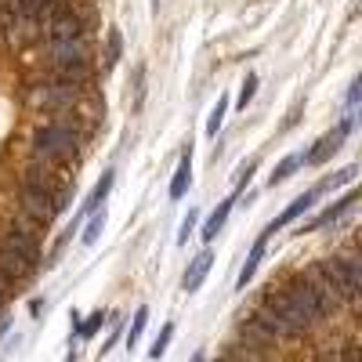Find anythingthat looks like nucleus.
<instances>
[{
  "mask_svg": "<svg viewBox=\"0 0 362 362\" xmlns=\"http://www.w3.org/2000/svg\"><path fill=\"white\" fill-rule=\"evenodd\" d=\"M66 362H76V351H69V355H66Z\"/></svg>",
  "mask_w": 362,
  "mask_h": 362,
  "instance_id": "obj_37",
  "label": "nucleus"
},
{
  "mask_svg": "<svg viewBox=\"0 0 362 362\" xmlns=\"http://www.w3.org/2000/svg\"><path fill=\"white\" fill-rule=\"evenodd\" d=\"M102 228H105V210H95V214H90V221H87V232H83V247H95L98 235H102Z\"/></svg>",
  "mask_w": 362,
  "mask_h": 362,
  "instance_id": "obj_25",
  "label": "nucleus"
},
{
  "mask_svg": "<svg viewBox=\"0 0 362 362\" xmlns=\"http://www.w3.org/2000/svg\"><path fill=\"white\" fill-rule=\"evenodd\" d=\"M355 203H358V196H355V192L341 196L337 203H329V206L322 210V214H315V218H312V221H308L305 228H300V232H319V228H326V225H334L337 218H344V214H348V210H351Z\"/></svg>",
  "mask_w": 362,
  "mask_h": 362,
  "instance_id": "obj_13",
  "label": "nucleus"
},
{
  "mask_svg": "<svg viewBox=\"0 0 362 362\" xmlns=\"http://www.w3.org/2000/svg\"><path fill=\"white\" fill-rule=\"evenodd\" d=\"M319 268L334 279L337 293H341V305H355L358 300V286H362V264L355 254H334V257H322Z\"/></svg>",
  "mask_w": 362,
  "mask_h": 362,
  "instance_id": "obj_2",
  "label": "nucleus"
},
{
  "mask_svg": "<svg viewBox=\"0 0 362 362\" xmlns=\"http://www.w3.org/2000/svg\"><path fill=\"white\" fill-rule=\"evenodd\" d=\"M196 221H199V210H189L185 221H181V232H177V243H185V239L196 232Z\"/></svg>",
  "mask_w": 362,
  "mask_h": 362,
  "instance_id": "obj_33",
  "label": "nucleus"
},
{
  "mask_svg": "<svg viewBox=\"0 0 362 362\" xmlns=\"http://www.w3.org/2000/svg\"><path fill=\"white\" fill-rule=\"evenodd\" d=\"M268 228L254 239V247H250V254H247V261H243V268H239V290H247V283L254 279V272H257V264H261V257H264V247H268Z\"/></svg>",
  "mask_w": 362,
  "mask_h": 362,
  "instance_id": "obj_18",
  "label": "nucleus"
},
{
  "mask_svg": "<svg viewBox=\"0 0 362 362\" xmlns=\"http://www.w3.org/2000/svg\"><path fill=\"white\" fill-rule=\"evenodd\" d=\"M87 33V18L76 11V8H62V4H54V11L47 15L44 22V37L47 40H76Z\"/></svg>",
  "mask_w": 362,
  "mask_h": 362,
  "instance_id": "obj_6",
  "label": "nucleus"
},
{
  "mask_svg": "<svg viewBox=\"0 0 362 362\" xmlns=\"http://www.w3.org/2000/svg\"><path fill=\"white\" fill-rule=\"evenodd\" d=\"M232 206H235V192H232L228 199H221V203H218V210L206 218V225H203V232H199V235L206 239V243H210V239H214V235L225 228V221H228V214H232Z\"/></svg>",
  "mask_w": 362,
  "mask_h": 362,
  "instance_id": "obj_20",
  "label": "nucleus"
},
{
  "mask_svg": "<svg viewBox=\"0 0 362 362\" xmlns=\"http://www.w3.org/2000/svg\"><path fill=\"white\" fill-rule=\"evenodd\" d=\"M254 95H257V73H247L243 87H239V109H247L254 102Z\"/></svg>",
  "mask_w": 362,
  "mask_h": 362,
  "instance_id": "obj_30",
  "label": "nucleus"
},
{
  "mask_svg": "<svg viewBox=\"0 0 362 362\" xmlns=\"http://www.w3.org/2000/svg\"><path fill=\"white\" fill-rule=\"evenodd\" d=\"M54 4L58 0H15V15L25 18V22H47Z\"/></svg>",
  "mask_w": 362,
  "mask_h": 362,
  "instance_id": "obj_19",
  "label": "nucleus"
},
{
  "mask_svg": "<svg viewBox=\"0 0 362 362\" xmlns=\"http://www.w3.org/2000/svg\"><path fill=\"white\" fill-rule=\"evenodd\" d=\"M239 341H243L247 348H254V351H261V355H268L272 358V351L279 348V341L268 334V329H261L254 319H247V322H239Z\"/></svg>",
  "mask_w": 362,
  "mask_h": 362,
  "instance_id": "obj_12",
  "label": "nucleus"
},
{
  "mask_svg": "<svg viewBox=\"0 0 362 362\" xmlns=\"http://www.w3.org/2000/svg\"><path fill=\"white\" fill-rule=\"evenodd\" d=\"M40 58L47 66H69V62H87V40H47L40 47Z\"/></svg>",
  "mask_w": 362,
  "mask_h": 362,
  "instance_id": "obj_8",
  "label": "nucleus"
},
{
  "mask_svg": "<svg viewBox=\"0 0 362 362\" xmlns=\"http://www.w3.org/2000/svg\"><path fill=\"white\" fill-rule=\"evenodd\" d=\"M297 167H300V156H286V160H279V167L272 170V177H268V185H272V189H276V185H283V181H286V177H290Z\"/></svg>",
  "mask_w": 362,
  "mask_h": 362,
  "instance_id": "obj_23",
  "label": "nucleus"
},
{
  "mask_svg": "<svg viewBox=\"0 0 362 362\" xmlns=\"http://www.w3.org/2000/svg\"><path fill=\"white\" fill-rule=\"evenodd\" d=\"M112 181H116V177H112V170H105V174H102V181H98V185L90 189V196L83 199V210H80V214H95V210L105 203V196H109V189H112Z\"/></svg>",
  "mask_w": 362,
  "mask_h": 362,
  "instance_id": "obj_21",
  "label": "nucleus"
},
{
  "mask_svg": "<svg viewBox=\"0 0 362 362\" xmlns=\"http://www.w3.org/2000/svg\"><path fill=\"white\" fill-rule=\"evenodd\" d=\"M102 322H109V315H105L102 308H98V312H90V315L80 322V337H83V341H90V337L98 334V326H102Z\"/></svg>",
  "mask_w": 362,
  "mask_h": 362,
  "instance_id": "obj_28",
  "label": "nucleus"
},
{
  "mask_svg": "<svg viewBox=\"0 0 362 362\" xmlns=\"http://www.w3.org/2000/svg\"><path fill=\"white\" fill-rule=\"evenodd\" d=\"M355 174H358V167L351 163V167H344V170H337L334 177H326V181H322V185H326V192H329V189H337V185H351V181H355Z\"/></svg>",
  "mask_w": 362,
  "mask_h": 362,
  "instance_id": "obj_31",
  "label": "nucleus"
},
{
  "mask_svg": "<svg viewBox=\"0 0 362 362\" xmlns=\"http://www.w3.org/2000/svg\"><path fill=\"white\" fill-rule=\"evenodd\" d=\"M119 54H124V37H119V29H109V44H105V69H112L119 62Z\"/></svg>",
  "mask_w": 362,
  "mask_h": 362,
  "instance_id": "obj_24",
  "label": "nucleus"
},
{
  "mask_svg": "<svg viewBox=\"0 0 362 362\" xmlns=\"http://www.w3.org/2000/svg\"><path fill=\"white\" fill-rule=\"evenodd\" d=\"M51 69V76L47 80H54V83H66V87H87L90 83V66L87 62H69V66H47Z\"/></svg>",
  "mask_w": 362,
  "mask_h": 362,
  "instance_id": "obj_14",
  "label": "nucleus"
},
{
  "mask_svg": "<svg viewBox=\"0 0 362 362\" xmlns=\"http://www.w3.org/2000/svg\"><path fill=\"white\" fill-rule=\"evenodd\" d=\"M8 334V319H0V337H4Z\"/></svg>",
  "mask_w": 362,
  "mask_h": 362,
  "instance_id": "obj_36",
  "label": "nucleus"
},
{
  "mask_svg": "<svg viewBox=\"0 0 362 362\" xmlns=\"http://www.w3.org/2000/svg\"><path fill=\"white\" fill-rule=\"evenodd\" d=\"M261 308H268L272 315H276V319L290 329L293 337H300L305 329H312V326H308V319L300 315V312L293 308V300L283 293V286H268V290H264V297H261Z\"/></svg>",
  "mask_w": 362,
  "mask_h": 362,
  "instance_id": "obj_5",
  "label": "nucleus"
},
{
  "mask_svg": "<svg viewBox=\"0 0 362 362\" xmlns=\"http://www.w3.org/2000/svg\"><path fill=\"white\" fill-rule=\"evenodd\" d=\"M225 362H272L268 355H261V351H254V348H247L243 341H232V344H225V355H221Z\"/></svg>",
  "mask_w": 362,
  "mask_h": 362,
  "instance_id": "obj_22",
  "label": "nucleus"
},
{
  "mask_svg": "<svg viewBox=\"0 0 362 362\" xmlns=\"http://www.w3.org/2000/svg\"><path fill=\"white\" fill-rule=\"evenodd\" d=\"M225 112H228V98H218V105L210 109V119H206V134L210 138H218V131L225 124Z\"/></svg>",
  "mask_w": 362,
  "mask_h": 362,
  "instance_id": "obj_27",
  "label": "nucleus"
},
{
  "mask_svg": "<svg viewBox=\"0 0 362 362\" xmlns=\"http://www.w3.org/2000/svg\"><path fill=\"white\" fill-rule=\"evenodd\" d=\"M348 134H351V124H348V119H341V127H337V131H329V134H322V138L315 141V148H308V153L300 156V163H308V167L326 163V160L334 156L341 145H344V138H348Z\"/></svg>",
  "mask_w": 362,
  "mask_h": 362,
  "instance_id": "obj_9",
  "label": "nucleus"
},
{
  "mask_svg": "<svg viewBox=\"0 0 362 362\" xmlns=\"http://www.w3.org/2000/svg\"><path fill=\"white\" fill-rule=\"evenodd\" d=\"M254 170H257V160H247L243 167H239V181H235V196L243 192L247 185H250V177H254Z\"/></svg>",
  "mask_w": 362,
  "mask_h": 362,
  "instance_id": "obj_32",
  "label": "nucleus"
},
{
  "mask_svg": "<svg viewBox=\"0 0 362 362\" xmlns=\"http://www.w3.org/2000/svg\"><path fill=\"white\" fill-rule=\"evenodd\" d=\"M18 214H25L33 225L47 228V225L54 221V214H58V206H54L51 196H44V192H37V189L18 185Z\"/></svg>",
  "mask_w": 362,
  "mask_h": 362,
  "instance_id": "obj_7",
  "label": "nucleus"
},
{
  "mask_svg": "<svg viewBox=\"0 0 362 362\" xmlns=\"http://www.w3.org/2000/svg\"><path fill=\"white\" fill-rule=\"evenodd\" d=\"M283 293L293 300V308L308 319V326H315V322H322V319L329 315V305L312 290V283H308L305 276H293V279L283 286Z\"/></svg>",
  "mask_w": 362,
  "mask_h": 362,
  "instance_id": "obj_4",
  "label": "nucleus"
},
{
  "mask_svg": "<svg viewBox=\"0 0 362 362\" xmlns=\"http://www.w3.org/2000/svg\"><path fill=\"white\" fill-rule=\"evenodd\" d=\"M210 261H214V254H210V250H199V254L189 261L185 276H181V290H185V293H196V290L203 286V279H206V272H210Z\"/></svg>",
  "mask_w": 362,
  "mask_h": 362,
  "instance_id": "obj_15",
  "label": "nucleus"
},
{
  "mask_svg": "<svg viewBox=\"0 0 362 362\" xmlns=\"http://www.w3.org/2000/svg\"><path fill=\"white\" fill-rule=\"evenodd\" d=\"M0 247L18 254L29 264H40V243H37V235H25L18 228H8V232H0Z\"/></svg>",
  "mask_w": 362,
  "mask_h": 362,
  "instance_id": "obj_10",
  "label": "nucleus"
},
{
  "mask_svg": "<svg viewBox=\"0 0 362 362\" xmlns=\"http://www.w3.org/2000/svg\"><path fill=\"white\" fill-rule=\"evenodd\" d=\"M33 272H37V264H29V261H22L18 254H11V250L0 247V276H4L11 286L22 283V279H29Z\"/></svg>",
  "mask_w": 362,
  "mask_h": 362,
  "instance_id": "obj_16",
  "label": "nucleus"
},
{
  "mask_svg": "<svg viewBox=\"0 0 362 362\" xmlns=\"http://www.w3.org/2000/svg\"><path fill=\"white\" fill-rule=\"evenodd\" d=\"M170 337H174V322H167V326L160 329V337L153 341V348H148V358H160V355L167 351V344H170Z\"/></svg>",
  "mask_w": 362,
  "mask_h": 362,
  "instance_id": "obj_29",
  "label": "nucleus"
},
{
  "mask_svg": "<svg viewBox=\"0 0 362 362\" xmlns=\"http://www.w3.org/2000/svg\"><path fill=\"white\" fill-rule=\"evenodd\" d=\"M189 181H192V141H189V148L181 153V160H177V170H174V177H170V199H181L189 192Z\"/></svg>",
  "mask_w": 362,
  "mask_h": 362,
  "instance_id": "obj_17",
  "label": "nucleus"
},
{
  "mask_svg": "<svg viewBox=\"0 0 362 362\" xmlns=\"http://www.w3.org/2000/svg\"><path fill=\"white\" fill-rule=\"evenodd\" d=\"M218 362H225V358H218Z\"/></svg>",
  "mask_w": 362,
  "mask_h": 362,
  "instance_id": "obj_38",
  "label": "nucleus"
},
{
  "mask_svg": "<svg viewBox=\"0 0 362 362\" xmlns=\"http://www.w3.org/2000/svg\"><path fill=\"white\" fill-rule=\"evenodd\" d=\"M189 362H206V355H203V351H196V355H192Z\"/></svg>",
  "mask_w": 362,
  "mask_h": 362,
  "instance_id": "obj_35",
  "label": "nucleus"
},
{
  "mask_svg": "<svg viewBox=\"0 0 362 362\" xmlns=\"http://www.w3.org/2000/svg\"><path fill=\"white\" fill-rule=\"evenodd\" d=\"M116 337H119V319H112V334H109V337H105V344H102V348H98V351H102V355H105V351H109V348H112V344H116Z\"/></svg>",
  "mask_w": 362,
  "mask_h": 362,
  "instance_id": "obj_34",
  "label": "nucleus"
},
{
  "mask_svg": "<svg viewBox=\"0 0 362 362\" xmlns=\"http://www.w3.org/2000/svg\"><path fill=\"white\" fill-rule=\"evenodd\" d=\"M145 322H148V305H141V308L134 312V322H131V329H127V348H134V344L141 341V334H145Z\"/></svg>",
  "mask_w": 362,
  "mask_h": 362,
  "instance_id": "obj_26",
  "label": "nucleus"
},
{
  "mask_svg": "<svg viewBox=\"0 0 362 362\" xmlns=\"http://www.w3.org/2000/svg\"><path fill=\"white\" fill-rule=\"evenodd\" d=\"M83 90L80 87H66V83H54V80H37L25 87V102L29 109H47V112H69L80 102Z\"/></svg>",
  "mask_w": 362,
  "mask_h": 362,
  "instance_id": "obj_3",
  "label": "nucleus"
},
{
  "mask_svg": "<svg viewBox=\"0 0 362 362\" xmlns=\"http://www.w3.org/2000/svg\"><path fill=\"white\" fill-rule=\"evenodd\" d=\"M319 196H326V185H322V181H319V185H312L308 192H300V196H297V199L283 210V214L268 225V232H279V228H286L290 221H297L300 214H305V210H312V206H315V199H319Z\"/></svg>",
  "mask_w": 362,
  "mask_h": 362,
  "instance_id": "obj_11",
  "label": "nucleus"
},
{
  "mask_svg": "<svg viewBox=\"0 0 362 362\" xmlns=\"http://www.w3.org/2000/svg\"><path fill=\"white\" fill-rule=\"evenodd\" d=\"M80 148V131L69 124V119H47L44 127L33 131L29 138V160H40V163H69Z\"/></svg>",
  "mask_w": 362,
  "mask_h": 362,
  "instance_id": "obj_1",
  "label": "nucleus"
}]
</instances>
